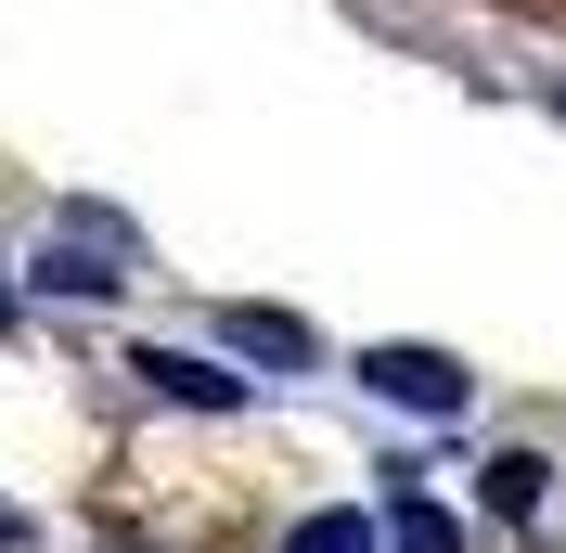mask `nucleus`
I'll use <instances>...</instances> for the list:
<instances>
[{"label": "nucleus", "mask_w": 566, "mask_h": 553, "mask_svg": "<svg viewBox=\"0 0 566 553\" xmlns=\"http://www.w3.org/2000/svg\"><path fill=\"white\" fill-rule=\"evenodd\" d=\"M360 386H374V399H387V413H424V425H451L463 399H476V374H463L451 347H360Z\"/></svg>", "instance_id": "1"}, {"label": "nucleus", "mask_w": 566, "mask_h": 553, "mask_svg": "<svg viewBox=\"0 0 566 553\" xmlns=\"http://www.w3.org/2000/svg\"><path fill=\"white\" fill-rule=\"evenodd\" d=\"M129 374L155 386V399H180V413H245V399H258L232 361H207V347H168V335H155V347H129Z\"/></svg>", "instance_id": "2"}, {"label": "nucleus", "mask_w": 566, "mask_h": 553, "mask_svg": "<svg viewBox=\"0 0 566 553\" xmlns=\"http://www.w3.org/2000/svg\"><path fill=\"white\" fill-rule=\"evenodd\" d=\"M219 335L245 347V361H271V374H310V361H322V335H310V322H296V310H232V322H219Z\"/></svg>", "instance_id": "3"}, {"label": "nucleus", "mask_w": 566, "mask_h": 553, "mask_svg": "<svg viewBox=\"0 0 566 553\" xmlns=\"http://www.w3.org/2000/svg\"><path fill=\"white\" fill-rule=\"evenodd\" d=\"M387 553H463V528L438 515L412 477H387Z\"/></svg>", "instance_id": "4"}, {"label": "nucleus", "mask_w": 566, "mask_h": 553, "mask_svg": "<svg viewBox=\"0 0 566 553\" xmlns=\"http://www.w3.org/2000/svg\"><path fill=\"white\" fill-rule=\"evenodd\" d=\"M541 489H554L541 450H490V463H476V502H490V515H541Z\"/></svg>", "instance_id": "5"}, {"label": "nucleus", "mask_w": 566, "mask_h": 553, "mask_svg": "<svg viewBox=\"0 0 566 553\" xmlns=\"http://www.w3.org/2000/svg\"><path fill=\"white\" fill-rule=\"evenodd\" d=\"M283 553H387V515H360V502H322V515H296V541Z\"/></svg>", "instance_id": "6"}, {"label": "nucleus", "mask_w": 566, "mask_h": 553, "mask_svg": "<svg viewBox=\"0 0 566 553\" xmlns=\"http://www.w3.org/2000/svg\"><path fill=\"white\" fill-rule=\"evenodd\" d=\"M13 310H27V283H13V258H0V335H13Z\"/></svg>", "instance_id": "7"}, {"label": "nucleus", "mask_w": 566, "mask_h": 553, "mask_svg": "<svg viewBox=\"0 0 566 553\" xmlns=\"http://www.w3.org/2000/svg\"><path fill=\"white\" fill-rule=\"evenodd\" d=\"M554 116H566V91H554Z\"/></svg>", "instance_id": "8"}]
</instances>
